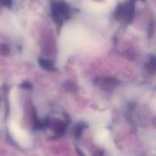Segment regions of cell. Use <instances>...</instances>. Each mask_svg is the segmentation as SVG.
I'll return each instance as SVG.
<instances>
[{
  "instance_id": "obj_1",
  "label": "cell",
  "mask_w": 156,
  "mask_h": 156,
  "mask_svg": "<svg viewBox=\"0 0 156 156\" xmlns=\"http://www.w3.org/2000/svg\"><path fill=\"white\" fill-rule=\"evenodd\" d=\"M88 34L82 27L71 25L64 29L61 37V45L66 53H71L82 47L88 41Z\"/></svg>"
},
{
  "instance_id": "obj_2",
  "label": "cell",
  "mask_w": 156,
  "mask_h": 156,
  "mask_svg": "<svg viewBox=\"0 0 156 156\" xmlns=\"http://www.w3.org/2000/svg\"><path fill=\"white\" fill-rule=\"evenodd\" d=\"M9 127L11 134L13 136V138L21 146H27L30 144V136H29L28 134L24 129H22L18 126L17 122H15L14 120H11L10 122H9Z\"/></svg>"
},
{
  "instance_id": "obj_3",
  "label": "cell",
  "mask_w": 156,
  "mask_h": 156,
  "mask_svg": "<svg viewBox=\"0 0 156 156\" xmlns=\"http://www.w3.org/2000/svg\"><path fill=\"white\" fill-rule=\"evenodd\" d=\"M95 140L98 144L102 145L105 147L111 149L113 147V143L111 140V135L108 129H101L97 133L95 136Z\"/></svg>"
},
{
  "instance_id": "obj_4",
  "label": "cell",
  "mask_w": 156,
  "mask_h": 156,
  "mask_svg": "<svg viewBox=\"0 0 156 156\" xmlns=\"http://www.w3.org/2000/svg\"><path fill=\"white\" fill-rule=\"evenodd\" d=\"M87 6H88V9L91 11H93L94 12H99V13H101L104 12L106 10V6L105 5H101V3L94 2L88 1L86 3Z\"/></svg>"
},
{
  "instance_id": "obj_5",
  "label": "cell",
  "mask_w": 156,
  "mask_h": 156,
  "mask_svg": "<svg viewBox=\"0 0 156 156\" xmlns=\"http://www.w3.org/2000/svg\"><path fill=\"white\" fill-rule=\"evenodd\" d=\"M109 1H111V2H114V1H116V0H109Z\"/></svg>"
}]
</instances>
